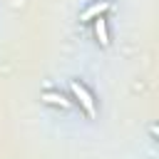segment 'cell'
<instances>
[{
  "mask_svg": "<svg viewBox=\"0 0 159 159\" xmlns=\"http://www.w3.org/2000/svg\"><path fill=\"white\" fill-rule=\"evenodd\" d=\"M70 87H72V94L80 99V104L84 107V112L89 114V117H94V112H97V107H94V97L89 94V89L82 84V82H77V80H72L70 82Z\"/></svg>",
  "mask_w": 159,
  "mask_h": 159,
  "instance_id": "6da1fadb",
  "label": "cell"
},
{
  "mask_svg": "<svg viewBox=\"0 0 159 159\" xmlns=\"http://www.w3.org/2000/svg\"><path fill=\"white\" fill-rule=\"evenodd\" d=\"M109 10V0H99V2H92L84 12H82V20H94V17H102L104 12Z\"/></svg>",
  "mask_w": 159,
  "mask_h": 159,
  "instance_id": "7a4b0ae2",
  "label": "cell"
},
{
  "mask_svg": "<svg viewBox=\"0 0 159 159\" xmlns=\"http://www.w3.org/2000/svg\"><path fill=\"white\" fill-rule=\"evenodd\" d=\"M42 102L57 104V107H62V109H70V107H72V102H70L65 94H60V92H45V94H42Z\"/></svg>",
  "mask_w": 159,
  "mask_h": 159,
  "instance_id": "3957f363",
  "label": "cell"
},
{
  "mask_svg": "<svg viewBox=\"0 0 159 159\" xmlns=\"http://www.w3.org/2000/svg\"><path fill=\"white\" fill-rule=\"evenodd\" d=\"M94 35L104 47L109 45V30H107V20L104 17H94Z\"/></svg>",
  "mask_w": 159,
  "mask_h": 159,
  "instance_id": "277c9868",
  "label": "cell"
}]
</instances>
